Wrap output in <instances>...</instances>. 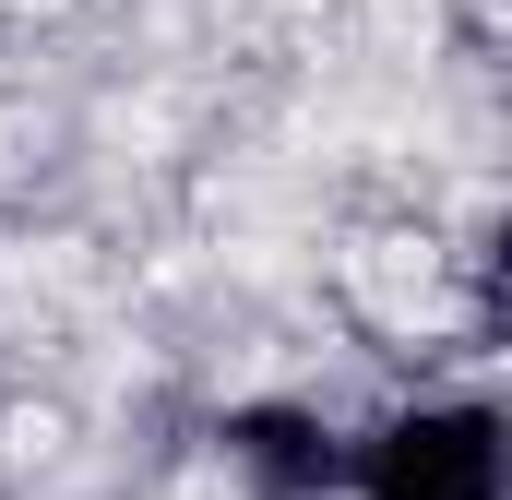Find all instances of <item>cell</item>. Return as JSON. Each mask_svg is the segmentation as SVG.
Returning a JSON list of instances; mask_svg holds the SVG:
<instances>
[{"label": "cell", "instance_id": "1", "mask_svg": "<svg viewBox=\"0 0 512 500\" xmlns=\"http://www.w3.org/2000/svg\"><path fill=\"white\" fill-rule=\"evenodd\" d=\"M346 500H512V405L489 393H417L358 429Z\"/></svg>", "mask_w": 512, "mask_h": 500}, {"label": "cell", "instance_id": "2", "mask_svg": "<svg viewBox=\"0 0 512 500\" xmlns=\"http://www.w3.org/2000/svg\"><path fill=\"white\" fill-rule=\"evenodd\" d=\"M215 465L251 500H346L358 489V429H334L298 393H262V405H227L215 417Z\"/></svg>", "mask_w": 512, "mask_h": 500}, {"label": "cell", "instance_id": "3", "mask_svg": "<svg viewBox=\"0 0 512 500\" xmlns=\"http://www.w3.org/2000/svg\"><path fill=\"white\" fill-rule=\"evenodd\" d=\"M453 322L477 334V358L512 346V215H489L477 250H453Z\"/></svg>", "mask_w": 512, "mask_h": 500}]
</instances>
